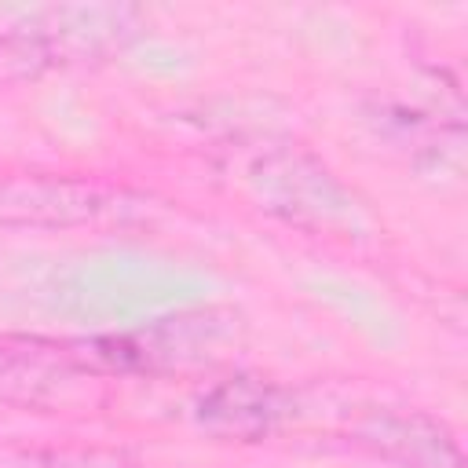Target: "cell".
I'll return each instance as SVG.
<instances>
[{
	"mask_svg": "<svg viewBox=\"0 0 468 468\" xmlns=\"http://www.w3.org/2000/svg\"><path fill=\"white\" fill-rule=\"evenodd\" d=\"M48 58H55V48L44 33H29V37H4L0 40V84L33 77Z\"/></svg>",
	"mask_w": 468,
	"mask_h": 468,
	"instance_id": "obj_2",
	"label": "cell"
},
{
	"mask_svg": "<svg viewBox=\"0 0 468 468\" xmlns=\"http://www.w3.org/2000/svg\"><path fill=\"white\" fill-rule=\"evenodd\" d=\"M369 442L410 468H461V450L450 431L428 417H380L369 428Z\"/></svg>",
	"mask_w": 468,
	"mask_h": 468,
	"instance_id": "obj_1",
	"label": "cell"
},
{
	"mask_svg": "<svg viewBox=\"0 0 468 468\" xmlns=\"http://www.w3.org/2000/svg\"><path fill=\"white\" fill-rule=\"evenodd\" d=\"M0 468H128L117 453H29L22 464H0Z\"/></svg>",
	"mask_w": 468,
	"mask_h": 468,
	"instance_id": "obj_3",
	"label": "cell"
}]
</instances>
